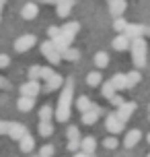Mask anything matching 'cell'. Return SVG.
I'll return each mask as SVG.
<instances>
[{
	"label": "cell",
	"instance_id": "obj_1",
	"mask_svg": "<svg viewBox=\"0 0 150 157\" xmlns=\"http://www.w3.org/2000/svg\"><path fill=\"white\" fill-rule=\"evenodd\" d=\"M64 85V91L60 95V103H58V108H55V120L58 122H68V118H70V112H72V99H74V81L68 78Z\"/></svg>",
	"mask_w": 150,
	"mask_h": 157
},
{
	"label": "cell",
	"instance_id": "obj_2",
	"mask_svg": "<svg viewBox=\"0 0 150 157\" xmlns=\"http://www.w3.org/2000/svg\"><path fill=\"white\" fill-rule=\"evenodd\" d=\"M127 50L132 52V62H134L136 68H144V66H146V52H148L146 39H144L142 35H140V37H132Z\"/></svg>",
	"mask_w": 150,
	"mask_h": 157
},
{
	"label": "cell",
	"instance_id": "obj_3",
	"mask_svg": "<svg viewBox=\"0 0 150 157\" xmlns=\"http://www.w3.org/2000/svg\"><path fill=\"white\" fill-rule=\"evenodd\" d=\"M41 54L45 56V60H48L49 64H54V66H58V64L62 62V58H60V52L55 50V46L52 44V39L41 44Z\"/></svg>",
	"mask_w": 150,
	"mask_h": 157
},
{
	"label": "cell",
	"instance_id": "obj_4",
	"mask_svg": "<svg viewBox=\"0 0 150 157\" xmlns=\"http://www.w3.org/2000/svg\"><path fill=\"white\" fill-rule=\"evenodd\" d=\"M95 149H97V141L95 136H84V139H80V147L78 151H74L78 157H84V155H95Z\"/></svg>",
	"mask_w": 150,
	"mask_h": 157
},
{
	"label": "cell",
	"instance_id": "obj_5",
	"mask_svg": "<svg viewBox=\"0 0 150 157\" xmlns=\"http://www.w3.org/2000/svg\"><path fill=\"white\" fill-rule=\"evenodd\" d=\"M37 44V37L33 35V33H25V35H21V37L15 41V52H27V50H31L33 46Z\"/></svg>",
	"mask_w": 150,
	"mask_h": 157
},
{
	"label": "cell",
	"instance_id": "obj_6",
	"mask_svg": "<svg viewBox=\"0 0 150 157\" xmlns=\"http://www.w3.org/2000/svg\"><path fill=\"white\" fill-rule=\"evenodd\" d=\"M80 31V23H76V21H70V23H66L64 27H60V35H62L68 44H72L74 41V37H76V33Z\"/></svg>",
	"mask_w": 150,
	"mask_h": 157
},
{
	"label": "cell",
	"instance_id": "obj_7",
	"mask_svg": "<svg viewBox=\"0 0 150 157\" xmlns=\"http://www.w3.org/2000/svg\"><path fill=\"white\" fill-rule=\"evenodd\" d=\"M136 108H138L136 101H123L121 105H117V114H115V116H117L121 122H127V120L132 118V114L136 112Z\"/></svg>",
	"mask_w": 150,
	"mask_h": 157
},
{
	"label": "cell",
	"instance_id": "obj_8",
	"mask_svg": "<svg viewBox=\"0 0 150 157\" xmlns=\"http://www.w3.org/2000/svg\"><path fill=\"white\" fill-rule=\"evenodd\" d=\"M41 93V85L37 78H29L25 85H21V95H29V97H37Z\"/></svg>",
	"mask_w": 150,
	"mask_h": 157
},
{
	"label": "cell",
	"instance_id": "obj_9",
	"mask_svg": "<svg viewBox=\"0 0 150 157\" xmlns=\"http://www.w3.org/2000/svg\"><path fill=\"white\" fill-rule=\"evenodd\" d=\"M45 81V91L48 93H52V91H58L60 87H62V83H64V78H62V75H58V72H49L48 77L43 78Z\"/></svg>",
	"mask_w": 150,
	"mask_h": 157
},
{
	"label": "cell",
	"instance_id": "obj_10",
	"mask_svg": "<svg viewBox=\"0 0 150 157\" xmlns=\"http://www.w3.org/2000/svg\"><path fill=\"white\" fill-rule=\"evenodd\" d=\"M101 108H97V105H93V108H88L87 112H82V116H80V122L84 126H93L99 120V116H101Z\"/></svg>",
	"mask_w": 150,
	"mask_h": 157
},
{
	"label": "cell",
	"instance_id": "obj_11",
	"mask_svg": "<svg viewBox=\"0 0 150 157\" xmlns=\"http://www.w3.org/2000/svg\"><path fill=\"white\" fill-rule=\"evenodd\" d=\"M105 126H107V130H109L111 134H119L121 130H123L126 122H121L115 114H109V116H107V120H105Z\"/></svg>",
	"mask_w": 150,
	"mask_h": 157
},
{
	"label": "cell",
	"instance_id": "obj_12",
	"mask_svg": "<svg viewBox=\"0 0 150 157\" xmlns=\"http://www.w3.org/2000/svg\"><path fill=\"white\" fill-rule=\"evenodd\" d=\"M25 132H29L21 122H8V128H6V136H10L12 141H19Z\"/></svg>",
	"mask_w": 150,
	"mask_h": 157
},
{
	"label": "cell",
	"instance_id": "obj_13",
	"mask_svg": "<svg viewBox=\"0 0 150 157\" xmlns=\"http://www.w3.org/2000/svg\"><path fill=\"white\" fill-rule=\"evenodd\" d=\"M16 143H19V151H21V153H31V151L35 149V139H33L29 132H25Z\"/></svg>",
	"mask_w": 150,
	"mask_h": 157
},
{
	"label": "cell",
	"instance_id": "obj_14",
	"mask_svg": "<svg viewBox=\"0 0 150 157\" xmlns=\"http://www.w3.org/2000/svg\"><path fill=\"white\" fill-rule=\"evenodd\" d=\"M37 15H39V8H37L35 2H27L21 8V17H23L25 21H33V19H37Z\"/></svg>",
	"mask_w": 150,
	"mask_h": 157
},
{
	"label": "cell",
	"instance_id": "obj_15",
	"mask_svg": "<svg viewBox=\"0 0 150 157\" xmlns=\"http://www.w3.org/2000/svg\"><path fill=\"white\" fill-rule=\"evenodd\" d=\"M126 8H127L126 0H109V13L113 17H121L126 13Z\"/></svg>",
	"mask_w": 150,
	"mask_h": 157
},
{
	"label": "cell",
	"instance_id": "obj_16",
	"mask_svg": "<svg viewBox=\"0 0 150 157\" xmlns=\"http://www.w3.org/2000/svg\"><path fill=\"white\" fill-rule=\"evenodd\" d=\"M140 139H142V132H140L138 128H132V130L126 134V139H123V145H126L127 149H132V147H136V145L140 143Z\"/></svg>",
	"mask_w": 150,
	"mask_h": 157
},
{
	"label": "cell",
	"instance_id": "obj_17",
	"mask_svg": "<svg viewBox=\"0 0 150 157\" xmlns=\"http://www.w3.org/2000/svg\"><path fill=\"white\" fill-rule=\"evenodd\" d=\"M123 35H127V37H140V35H144V25H134V23H126V27H123Z\"/></svg>",
	"mask_w": 150,
	"mask_h": 157
},
{
	"label": "cell",
	"instance_id": "obj_18",
	"mask_svg": "<svg viewBox=\"0 0 150 157\" xmlns=\"http://www.w3.org/2000/svg\"><path fill=\"white\" fill-rule=\"evenodd\" d=\"M16 108L19 112H31L35 108V97H29V95H21L19 101H16Z\"/></svg>",
	"mask_w": 150,
	"mask_h": 157
},
{
	"label": "cell",
	"instance_id": "obj_19",
	"mask_svg": "<svg viewBox=\"0 0 150 157\" xmlns=\"http://www.w3.org/2000/svg\"><path fill=\"white\" fill-rule=\"evenodd\" d=\"M127 48H130V37L123 35V33H119L117 37L113 39V50H117V52H126Z\"/></svg>",
	"mask_w": 150,
	"mask_h": 157
},
{
	"label": "cell",
	"instance_id": "obj_20",
	"mask_svg": "<svg viewBox=\"0 0 150 157\" xmlns=\"http://www.w3.org/2000/svg\"><path fill=\"white\" fill-rule=\"evenodd\" d=\"M72 6H74V0H62V2H55V10L60 17H68L70 15Z\"/></svg>",
	"mask_w": 150,
	"mask_h": 157
},
{
	"label": "cell",
	"instance_id": "obj_21",
	"mask_svg": "<svg viewBox=\"0 0 150 157\" xmlns=\"http://www.w3.org/2000/svg\"><path fill=\"white\" fill-rule=\"evenodd\" d=\"M37 132L41 134V136H52L54 134V124L52 122H48V120H39V126H37Z\"/></svg>",
	"mask_w": 150,
	"mask_h": 157
},
{
	"label": "cell",
	"instance_id": "obj_22",
	"mask_svg": "<svg viewBox=\"0 0 150 157\" xmlns=\"http://www.w3.org/2000/svg\"><path fill=\"white\" fill-rule=\"evenodd\" d=\"M140 81H142V75H140L138 71L127 72V75H126V89H132V87H136Z\"/></svg>",
	"mask_w": 150,
	"mask_h": 157
},
{
	"label": "cell",
	"instance_id": "obj_23",
	"mask_svg": "<svg viewBox=\"0 0 150 157\" xmlns=\"http://www.w3.org/2000/svg\"><path fill=\"white\" fill-rule=\"evenodd\" d=\"M60 58H62V60H70V62H74V60H78V58H80V52L68 46L66 50H62V52H60Z\"/></svg>",
	"mask_w": 150,
	"mask_h": 157
},
{
	"label": "cell",
	"instance_id": "obj_24",
	"mask_svg": "<svg viewBox=\"0 0 150 157\" xmlns=\"http://www.w3.org/2000/svg\"><path fill=\"white\" fill-rule=\"evenodd\" d=\"M101 83H103V75L99 71H93V72L87 75V85L88 87H99Z\"/></svg>",
	"mask_w": 150,
	"mask_h": 157
},
{
	"label": "cell",
	"instance_id": "obj_25",
	"mask_svg": "<svg viewBox=\"0 0 150 157\" xmlns=\"http://www.w3.org/2000/svg\"><path fill=\"white\" fill-rule=\"evenodd\" d=\"M109 64V56H107V52H97L95 54V66L97 68H105Z\"/></svg>",
	"mask_w": 150,
	"mask_h": 157
},
{
	"label": "cell",
	"instance_id": "obj_26",
	"mask_svg": "<svg viewBox=\"0 0 150 157\" xmlns=\"http://www.w3.org/2000/svg\"><path fill=\"white\" fill-rule=\"evenodd\" d=\"M111 83H113V87H115V91L126 89V75H123V72H117L115 77L111 78Z\"/></svg>",
	"mask_w": 150,
	"mask_h": 157
},
{
	"label": "cell",
	"instance_id": "obj_27",
	"mask_svg": "<svg viewBox=\"0 0 150 157\" xmlns=\"http://www.w3.org/2000/svg\"><path fill=\"white\" fill-rule=\"evenodd\" d=\"M76 108H78L80 112H87L88 108H93V101H91V97H87V95L78 97V99H76Z\"/></svg>",
	"mask_w": 150,
	"mask_h": 157
},
{
	"label": "cell",
	"instance_id": "obj_28",
	"mask_svg": "<svg viewBox=\"0 0 150 157\" xmlns=\"http://www.w3.org/2000/svg\"><path fill=\"white\" fill-rule=\"evenodd\" d=\"M52 118H54V108H52V105H43V108L39 110V120L52 122Z\"/></svg>",
	"mask_w": 150,
	"mask_h": 157
},
{
	"label": "cell",
	"instance_id": "obj_29",
	"mask_svg": "<svg viewBox=\"0 0 150 157\" xmlns=\"http://www.w3.org/2000/svg\"><path fill=\"white\" fill-rule=\"evenodd\" d=\"M103 147L109 149V151H113V149H117V147H119V141L115 139V136H107V139H103Z\"/></svg>",
	"mask_w": 150,
	"mask_h": 157
},
{
	"label": "cell",
	"instance_id": "obj_30",
	"mask_svg": "<svg viewBox=\"0 0 150 157\" xmlns=\"http://www.w3.org/2000/svg\"><path fill=\"white\" fill-rule=\"evenodd\" d=\"M101 93H103V97H107V99H109L111 95L115 93V87H113V83H111V81H107V83H103Z\"/></svg>",
	"mask_w": 150,
	"mask_h": 157
},
{
	"label": "cell",
	"instance_id": "obj_31",
	"mask_svg": "<svg viewBox=\"0 0 150 157\" xmlns=\"http://www.w3.org/2000/svg\"><path fill=\"white\" fill-rule=\"evenodd\" d=\"M54 153H55L54 145H43V147L39 149V155H41V157H52Z\"/></svg>",
	"mask_w": 150,
	"mask_h": 157
},
{
	"label": "cell",
	"instance_id": "obj_32",
	"mask_svg": "<svg viewBox=\"0 0 150 157\" xmlns=\"http://www.w3.org/2000/svg\"><path fill=\"white\" fill-rule=\"evenodd\" d=\"M113 27H115V31H123V27H126V19H121V17H115V21H113Z\"/></svg>",
	"mask_w": 150,
	"mask_h": 157
},
{
	"label": "cell",
	"instance_id": "obj_33",
	"mask_svg": "<svg viewBox=\"0 0 150 157\" xmlns=\"http://www.w3.org/2000/svg\"><path fill=\"white\" fill-rule=\"evenodd\" d=\"M78 147H80V136L68 139V151H78Z\"/></svg>",
	"mask_w": 150,
	"mask_h": 157
},
{
	"label": "cell",
	"instance_id": "obj_34",
	"mask_svg": "<svg viewBox=\"0 0 150 157\" xmlns=\"http://www.w3.org/2000/svg\"><path fill=\"white\" fill-rule=\"evenodd\" d=\"M66 136H68V139H76V136H80L78 126H68V130H66Z\"/></svg>",
	"mask_w": 150,
	"mask_h": 157
},
{
	"label": "cell",
	"instance_id": "obj_35",
	"mask_svg": "<svg viewBox=\"0 0 150 157\" xmlns=\"http://www.w3.org/2000/svg\"><path fill=\"white\" fill-rule=\"evenodd\" d=\"M39 72H41V66H37V64L31 66V68H29V78H37V81H39Z\"/></svg>",
	"mask_w": 150,
	"mask_h": 157
},
{
	"label": "cell",
	"instance_id": "obj_36",
	"mask_svg": "<svg viewBox=\"0 0 150 157\" xmlns=\"http://www.w3.org/2000/svg\"><path fill=\"white\" fill-rule=\"evenodd\" d=\"M109 101L113 103L115 108H117V105H121V103H123V97H121V95H117V91H115V93H113V95L109 97Z\"/></svg>",
	"mask_w": 150,
	"mask_h": 157
},
{
	"label": "cell",
	"instance_id": "obj_37",
	"mask_svg": "<svg viewBox=\"0 0 150 157\" xmlns=\"http://www.w3.org/2000/svg\"><path fill=\"white\" fill-rule=\"evenodd\" d=\"M8 64H10V58H8L6 54H0V68H4Z\"/></svg>",
	"mask_w": 150,
	"mask_h": 157
},
{
	"label": "cell",
	"instance_id": "obj_38",
	"mask_svg": "<svg viewBox=\"0 0 150 157\" xmlns=\"http://www.w3.org/2000/svg\"><path fill=\"white\" fill-rule=\"evenodd\" d=\"M48 35H49V39L55 37V35H60V27H49V29H48Z\"/></svg>",
	"mask_w": 150,
	"mask_h": 157
},
{
	"label": "cell",
	"instance_id": "obj_39",
	"mask_svg": "<svg viewBox=\"0 0 150 157\" xmlns=\"http://www.w3.org/2000/svg\"><path fill=\"white\" fill-rule=\"evenodd\" d=\"M6 128H8V122L0 120V136H4V134H6Z\"/></svg>",
	"mask_w": 150,
	"mask_h": 157
},
{
	"label": "cell",
	"instance_id": "obj_40",
	"mask_svg": "<svg viewBox=\"0 0 150 157\" xmlns=\"http://www.w3.org/2000/svg\"><path fill=\"white\" fill-rule=\"evenodd\" d=\"M0 89H10V83H8V78L0 77Z\"/></svg>",
	"mask_w": 150,
	"mask_h": 157
},
{
	"label": "cell",
	"instance_id": "obj_41",
	"mask_svg": "<svg viewBox=\"0 0 150 157\" xmlns=\"http://www.w3.org/2000/svg\"><path fill=\"white\" fill-rule=\"evenodd\" d=\"M39 2H43V4H54L55 0H39Z\"/></svg>",
	"mask_w": 150,
	"mask_h": 157
},
{
	"label": "cell",
	"instance_id": "obj_42",
	"mask_svg": "<svg viewBox=\"0 0 150 157\" xmlns=\"http://www.w3.org/2000/svg\"><path fill=\"white\" fill-rule=\"evenodd\" d=\"M144 35H148V37H150V27H144Z\"/></svg>",
	"mask_w": 150,
	"mask_h": 157
},
{
	"label": "cell",
	"instance_id": "obj_43",
	"mask_svg": "<svg viewBox=\"0 0 150 157\" xmlns=\"http://www.w3.org/2000/svg\"><path fill=\"white\" fill-rule=\"evenodd\" d=\"M4 4H6V0H0V13H2V8H4Z\"/></svg>",
	"mask_w": 150,
	"mask_h": 157
},
{
	"label": "cell",
	"instance_id": "obj_44",
	"mask_svg": "<svg viewBox=\"0 0 150 157\" xmlns=\"http://www.w3.org/2000/svg\"><path fill=\"white\" fill-rule=\"evenodd\" d=\"M146 141H148V143H150V134H148V136H146Z\"/></svg>",
	"mask_w": 150,
	"mask_h": 157
},
{
	"label": "cell",
	"instance_id": "obj_45",
	"mask_svg": "<svg viewBox=\"0 0 150 157\" xmlns=\"http://www.w3.org/2000/svg\"><path fill=\"white\" fill-rule=\"evenodd\" d=\"M55 2H62V0H55ZM55 2H54V4H55Z\"/></svg>",
	"mask_w": 150,
	"mask_h": 157
},
{
	"label": "cell",
	"instance_id": "obj_46",
	"mask_svg": "<svg viewBox=\"0 0 150 157\" xmlns=\"http://www.w3.org/2000/svg\"><path fill=\"white\" fill-rule=\"evenodd\" d=\"M0 21H2V19H0Z\"/></svg>",
	"mask_w": 150,
	"mask_h": 157
},
{
	"label": "cell",
	"instance_id": "obj_47",
	"mask_svg": "<svg viewBox=\"0 0 150 157\" xmlns=\"http://www.w3.org/2000/svg\"><path fill=\"white\" fill-rule=\"evenodd\" d=\"M148 120H150V118H148Z\"/></svg>",
	"mask_w": 150,
	"mask_h": 157
}]
</instances>
